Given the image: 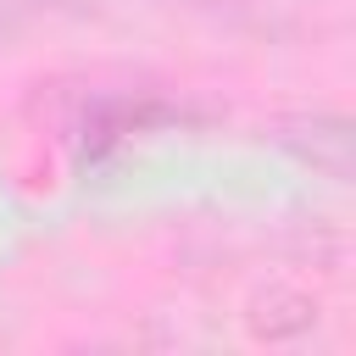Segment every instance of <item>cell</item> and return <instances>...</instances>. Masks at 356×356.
<instances>
[{"mask_svg": "<svg viewBox=\"0 0 356 356\" xmlns=\"http://www.w3.org/2000/svg\"><path fill=\"white\" fill-rule=\"evenodd\" d=\"M6 33H11V17H6V11H0V39H6Z\"/></svg>", "mask_w": 356, "mask_h": 356, "instance_id": "7a4b0ae2", "label": "cell"}, {"mask_svg": "<svg viewBox=\"0 0 356 356\" xmlns=\"http://www.w3.org/2000/svg\"><path fill=\"white\" fill-rule=\"evenodd\" d=\"M250 328L267 334V339H295V334L312 328V306H306L300 295H267V300H256Z\"/></svg>", "mask_w": 356, "mask_h": 356, "instance_id": "6da1fadb", "label": "cell"}]
</instances>
